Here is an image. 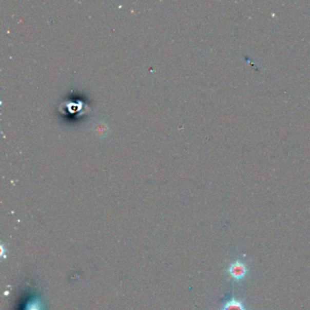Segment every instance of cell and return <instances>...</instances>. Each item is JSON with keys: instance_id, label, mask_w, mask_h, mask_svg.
Listing matches in <instances>:
<instances>
[{"instance_id": "cell-3", "label": "cell", "mask_w": 310, "mask_h": 310, "mask_svg": "<svg viewBox=\"0 0 310 310\" xmlns=\"http://www.w3.org/2000/svg\"><path fill=\"white\" fill-rule=\"evenodd\" d=\"M40 309V308H38V307H37V306H36V304H34V305H32L31 306H30V308H28V310H38Z\"/></svg>"}, {"instance_id": "cell-2", "label": "cell", "mask_w": 310, "mask_h": 310, "mask_svg": "<svg viewBox=\"0 0 310 310\" xmlns=\"http://www.w3.org/2000/svg\"><path fill=\"white\" fill-rule=\"evenodd\" d=\"M222 310H246V307L239 300L231 299L223 306Z\"/></svg>"}, {"instance_id": "cell-1", "label": "cell", "mask_w": 310, "mask_h": 310, "mask_svg": "<svg viewBox=\"0 0 310 310\" xmlns=\"http://www.w3.org/2000/svg\"><path fill=\"white\" fill-rule=\"evenodd\" d=\"M228 272L232 279H234L235 280H240L247 275V266L244 263L238 260L233 264H231V266L228 268Z\"/></svg>"}]
</instances>
